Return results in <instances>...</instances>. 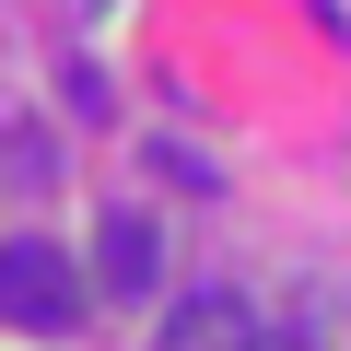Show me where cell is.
I'll return each mask as SVG.
<instances>
[{"mask_svg":"<svg viewBox=\"0 0 351 351\" xmlns=\"http://www.w3.org/2000/svg\"><path fill=\"white\" fill-rule=\"evenodd\" d=\"M0 328H36V339L82 328V269L47 234H12V246H0Z\"/></svg>","mask_w":351,"mask_h":351,"instance_id":"6da1fadb","label":"cell"},{"mask_svg":"<svg viewBox=\"0 0 351 351\" xmlns=\"http://www.w3.org/2000/svg\"><path fill=\"white\" fill-rule=\"evenodd\" d=\"M152 351H258V316H246V293H188Z\"/></svg>","mask_w":351,"mask_h":351,"instance_id":"7a4b0ae2","label":"cell"},{"mask_svg":"<svg viewBox=\"0 0 351 351\" xmlns=\"http://www.w3.org/2000/svg\"><path fill=\"white\" fill-rule=\"evenodd\" d=\"M94 269H106V293H152V223H141V211H106Z\"/></svg>","mask_w":351,"mask_h":351,"instance_id":"3957f363","label":"cell"},{"mask_svg":"<svg viewBox=\"0 0 351 351\" xmlns=\"http://www.w3.org/2000/svg\"><path fill=\"white\" fill-rule=\"evenodd\" d=\"M258 351H316V339L304 328H258Z\"/></svg>","mask_w":351,"mask_h":351,"instance_id":"277c9868","label":"cell"}]
</instances>
